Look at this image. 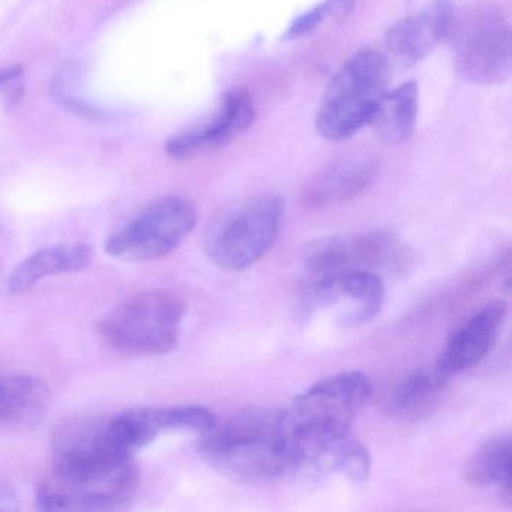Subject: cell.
Segmentation results:
<instances>
[{"label": "cell", "mask_w": 512, "mask_h": 512, "mask_svg": "<svg viewBox=\"0 0 512 512\" xmlns=\"http://www.w3.org/2000/svg\"><path fill=\"white\" fill-rule=\"evenodd\" d=\"M370 380L359 371L320 380L281 413V430L296 466L323 460L350 436L353 419L371 397Z\"/></svg>", "instance_id": "6da1fadb"}, {"label": "cell", "mask_w": 512, "mask_h": 512, "mask_svg": "<svg viewBox=\"0 0 512 512\" xmlns=\"http://www.w3.org/2000/svg\"><path fill=\"white\" fill-rule=\"evenodd\" d=\"M200 454L217 472L242 484H268L295 470L281 413L247 410L200 436Z\"/></svg>", "instance_id": "7a4b0ae2"}, {"label": "cell", "mask_w": 512, "mask_h": 512, "mask_svg": "<svg viewBox=\"0 0 512 512\" xmlns=\"http://www.w3.org/2000/svg\"><path fill=\"white\" fill-rule=\"evenodd\" d=\"M395 251L397 241L386 232L323 239L308 248L296 292L298 316L308 320L331 307L335 286L344 275L380 268L394 257Z\"/></svg>", "instance_id": "3957f363"}, {"label": "cell", "mask_w": 512, "mask_h": 512, "mask_svg": "<svg viewBox=\"0 0 512 512\" xmlns=\"http://www.w3.org/2000/svg\"><path fill=\"white\" fill-rule=\"evenodd\" d=\"M187 313L184 299L167 290H145L122 301L98 322L107 346L127 356H163L173 352Z\"/></svg>", "instance_id": "277c9868"}, {"label": "cell", "mask_w": 512, "mask_h": 512, "mask_svg": "<svg viewBox=\"0 0 512 512\" xmlns=\"http://www.w3.org/2000/svg\"><path fill=\"white\" fill-rule=\"evenodd\" d=\"M140 472L136 461L52 463L37 487L43 511H106L121 508L136 496Z\"/></svg>", "instance_id": "5b68a950"}, {"label": "cell", "mask_w": 512, "mask_h": 512, "mask_svg": "<svg viewBox=\"0 0 512 512\" xmlns=\"http://www.w3.org/2000/svg\"><path fill=\"white\" fill-rule=\"evenodd\" d=\"M389 59L377 50H362L332 77L316 116V130L329 142L358 133L388 92Z\"/></svg>", "instance_id": "8992f818"}, {"label": "cell", "mask_w": 512, "mask_h": 512, "mask_svg": "<svg viewBox=\"0 0 512 512\" xmlns=\"http://www.w3.org/2000/svg\"><path fill=\"white\" fill-rule=\"evenodd\" d=\"M284 200L263 194L245 200L221 214L205 232L209 259L229 272L256 265L269 253L283 226Z\"/></svg>", "instance_id": "52a82bcc"}, {"label": "cell", "mask_w": 512, "mask_h": 512, "mask_svg": "<svg viewBox=\"0 0 512 512\" xmlns=\"http://www.w3.org/2000/svg\"><path fill=\"white\" fill-rule=\"evenodd\" d=\"M199 220L187 197L167 196L149 203L107 238L106 253L122 262H151L169 256Z\"/></svg>", "instance_id": "ba28073f"}, {"label": "cell", "mask_w": 512, "mask_h": 512, "mask_svg": "<svg viewBox=\"0 0 512 512\" xmlns=\"http://www.w3.org/2000/svg\"><path fill=\"white\" fill-rule=\"evenodd\" d=\"M455 71L461 79L478 85H499L511 74L512 44L508 20L485 8L461 17L451 37Z\"/></svg>", "instance_id": "9c48e42d"}, {"label": "cell", "mask_w": 512, "mask_h": 512, "mask_svg": "<svg viewBox=\"0 0 512 512\" xmlns=\"http://www.w3.org/2000/svg\"><path fill=\"white\" fill-rule=\"evenodd\" d=\"M254 116L250 92L232 89L221 98L211 118L172 137L166 146L167 154L175 160H191L218 151L244 134L253 125Z\"/></svg>", "instance_id": "30bf717a"}, {"label": "cell", "mask_w": 512, "mask_h": 512, "mask_svg": "<svg viewBox=\"0 0 512 512\" xmlns=\"http://www.w3.org/2000/svg\"><path fill=\"white\" fill-rule=\"evenodd\" d=\"M458 11L451 0H434L418 14L395 23L385 37L386 49L401 67H413L434 47L449 41L457 25Z\"/></svg>", "instance_id": "8fae6325"}, {"label": "cell", "mask_w": 512, "mask_h": 512, "mask_svg": "<svg viewBox=\"0 0 512 512\" xmlns=\"http://www.w3.org/2000/svg\"><path fill=\"white\" fill-rule=\"evenodd\" d=\"M508 313L503 299L488 302L470 316L446 343L433 370L449 380L478 365L491 352Z\"/></svg>", "instance_id": "7c38bea8"}, {"label": "cell", "mask_w": 512, "mask_h": 512, "mask_svg": "<svg viewBox=\"0 0 512 512\" xmlns=\"http://www.w3.org/2000/svg\"><path fill=\"white\" fill-rule=\"evenodd\" d=\"M92 259L94 251L85 242H61L43 248L11 271L2 283V292L8 296L23 295L46 278L83 271Z\"/></svg>", "instance_id": "4fadbf2b"}, {"label": "cell", "mask_w": 512, "mask_h": 512, "mask_svg": "<svg viewBox=\"0 0 512 512\" xmlns=\"http://www.w3.org/2000/svg\"><path fill=\"white\" fill-rule=\"evenodd\" d=\"M50 403V389L37 377L0 376V431L34 430L46 418Z\"/></svg>", "instance_id": "5bb4252c"}, {"label": "cell", "mask_w": 512, "mask_h": 512, "mask_svg": "<svg viewBox=\"0 0 512 512\" xmlns=\"http://www.w3.org/2000/svg\"><path fill=\"white\" fill-rule=\"evenodd\" d=\"M377 175L371 158H349L323 170L305 188L304 203L310 209L328 208L361 196Z\"/></svg>", "instance_id": "9a60e30c"}, {"label": "cell", "mask_w": 512, "mask_h": 512, "mask_svg": "<svg viewBox=\"0 0 512 512\" xmlns=\"http://www.w3.org/2000/svg\"><path fill=\"white\" fill-rule=\"evenodd\" d=\"M125 416L142 448L164 433L185 431L202 436L218 421L217 415L203 406L145 407L127 410Z\"/></svg>", "instance_id": "2e32d148"}, {"label": "cell", "mask_w": 512, "mask_h": 512, "mask_svg": "<svg viewBox=\"0 0 512 512\" xmlns=\"http://www.w3.org/2000/svg\"><path fill=\"white\" fill-rule=\"evenodd\" d=\"M385 284L373 271H355L344 275L334 292V304L343 305L337 322L344 328H356L370 322L382 310Z\"/></svg>", "instance_id": "e0dca14e"}, {"label": "cell", "mask_w": 512, "mask_h": 512, "mask_svg": "<svg viewBox=\"0 0 512 512\" xmlns=\"http://www.w3.org/2000/svg\"><path fill=\"white\" fill-rule=\"evenodd\" d=\"M418 110V85L407 82L383 95L370 125L383 142L388 145H401L415 133Z\"/></svg>", "instance_id": "ac0fdd59"}, {"label": "cell", "mask_w": 512, "mask_h": 512, "mask_svg": "<svg viewBox=\"0 0 512 512\" xmlns=\"http://www.w3.org/2000/svg\"><path fill=\"white\" fill-rule=\"evenodd\" d=\"M511 440L493 437L481 446L466 466L467 481L473 487L496 488L503 502L511 503Z\"/></svg>", "instance_id": "d6986e66"}, {"label": "cell", "mask_w": 512, "mask_h": 512, "mask_svg": "<svg viewBox=\"0 0 512 512\" xmlns=\"http://www.w3.org/2000/svg\"><path fill=\"white\" fill-rule=\"evenodd\" d=\"M446 383L436 371H416L403 380L392 392L391 406L392 412L403 419L427 418L431 413L436 412L439 404L442 403L443 394H445Z\"/></svg>", "instance_id": "ffe728a7"}, {"label": "cell", "mask_w": 512, "mask_h": 512, "mask_svg": "<svg viewBox=\"0 0 512 512\" xmlns=\"http://www.w3.org/2000/svg\"><path fill=\"white\" fill-rule=\"evenodd\" d=\"M319 467L341 473L350 481L364 482L370 478L371 455L368 449L350 434Z\"/></svg>", "instance_id": "44dd1931"}, {"label": "cell", "mask_w": 512, "mask_h": 512, "mask_svg": "<svg viewBox=\"0 0 512 512\" xmlns=\"http://www.w3.org/2000/svg\"><path fill=\"white\" fill-rule=\"evenodd\" d=\"M326 19H334L331 2H329V0H325L322 4L316 5V7L311 8L307 13L299 16L298 19L290 25L289 31L286 32V38L292 40V38H299L302 37V35L310 34L317 26L322 25Z\"/></svg>", "instance_id": "7402d4cb"}, {"label": "cell", "mask_w": 512, "mask_h": 512, "mask_svg": "<svg viewBox=\"0 0 512 512\" xmlns=\"http://www.w3.org/2000/svg\"><path fill=\"white\" fill-rule=\"evenodd\" d=\"M25 92L23 70L17 65L0 70V104L7 107L16 106Z\"/></svg>", "instance_id": "603a6c76"}, {"label": "cell", "mask_w": 512, "mask_h": 512, "mask_svg": "<svg viewBox=\"0 0 512 512\" xmlns=\"http://www.w3.org/2000/svg\"><path fill=\"white\" fill-rule=\"evenodd\" d=\"M19 509V496L10 482L0 479V512Z\"/></svg>", "instance_id": "cb8c5ba5"}, {"label": "cell", "mask_w": 512, "mask_h": 512, "mask_svg": "<svg viewBox=\"0 0 512 512\" xmlns=\"http://www.w3.org/2000/svg\"><path fill=\"white\" fill-rule=\"evenodd\" d=\"M358 4V0H331L334 19H343Z\"/></svg>", "instance_id": "d4e9b609"}]
</instances>
